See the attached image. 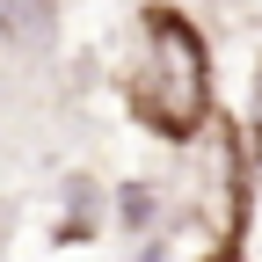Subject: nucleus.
<instances>
[{
    "label": "nucleus",
    "mask_w": 262,
    "mask_h": 262,
    "mask_svg": "<svg viewBox=\"0 0 262 262\" xmlns=\"http://www.w3.org/2000/svg\"><path fill=\"white\" fill-rule=\"evenodd\" d=\"M248 131H255V139H262V102H255V110H248Z\"/></svg>",
    "instance_id": "obj_2"
},
{
    "label": "nucleus",
    "mask_w": 262,
    "mask_h": 262,
    "mask_svg": "<svg viewBox=\"0 0 262 262\" xmlns=\"http://www.w3.org/2000/svg\"><path fill=\"white\" fill-rule=\"evenodd\" d=\"M131 110H139L146 131H160V139H196L204 117H211L204 37H196L175 8L146 15V51H139V80H131Z\"/></svg>",
    "instance_id": "obj_1"
}]
</instances>
